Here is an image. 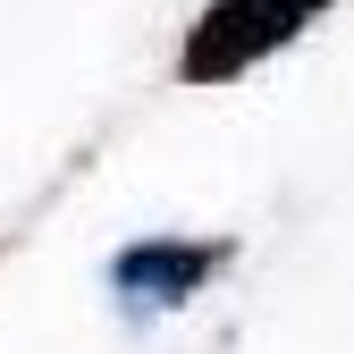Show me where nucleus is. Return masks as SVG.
Returning a JSON list of instances; mask_svg holds the SVG:
<instances>
[{
  "mask_svg": "<svg viewBox=\"0 0 354 354\" xmlns=\"http://www.w3.org/2000/svg\"><path fill=\"white\" fill-rule=\"evenodd\" d=\"M329 9V0H211L194 42H186V84H211V76H236L253 59H270L287 34H304Z\"/></svg>",
  "mask_w": 354,
  "mask_h": 354,
  "instance_id": "obj_1",
  "label": "nucleus"
},
{
  "mask_svg": "<svg viewBox=\"0 0 354 354\" xmlns=\"http://www.w3.org/2000/svg\"><path fill=\"white\" fill-rule=\"evenodd\" d=\"M219 261H228V245H136L118 261V287L136 304H186Z\"/></svg>",
  "mask_w": 354,
  "mask_h": 354,
  "instance_id": "obj_2",
  "label": "nucleus"
}]
</instances>
